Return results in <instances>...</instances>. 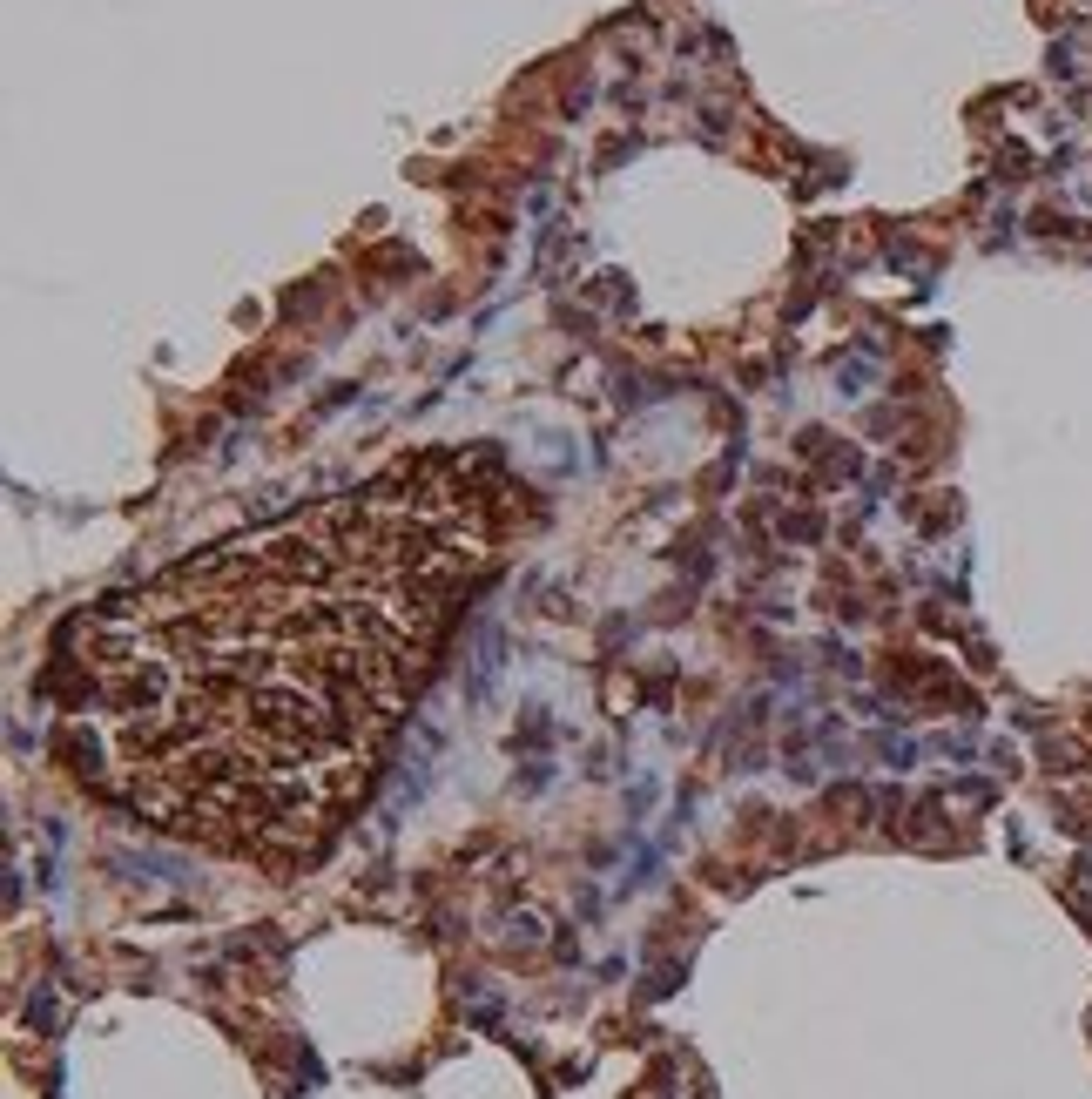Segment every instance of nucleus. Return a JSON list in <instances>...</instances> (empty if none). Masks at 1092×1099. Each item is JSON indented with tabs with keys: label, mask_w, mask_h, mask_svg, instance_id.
Wrapping results in <instances>:
<instances>
[{
	"label": "nucleus",
	"mask_w": 1092,
	"mask_h": 1099,
	"mask_svg": "<svg viewBox=\"0 0 1092 1099\" xmlns=\"http://www.w3.org/2000/svg\"><path fill=\"white\" fill-rule=\"evenodd\" d=\"M492 499L452 459H405L74 614L55 688L121 802L270 870L324 856L492 567Z\"/></svg>",
	"instance_id": "obj_1"
}]
</instances>
